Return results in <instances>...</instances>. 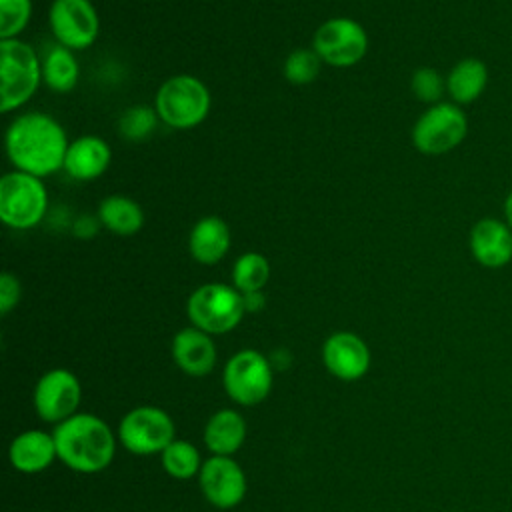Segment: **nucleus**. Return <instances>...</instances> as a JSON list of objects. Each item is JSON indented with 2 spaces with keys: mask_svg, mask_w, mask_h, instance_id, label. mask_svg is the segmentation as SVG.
<instances>
[{
  "mask_svg": "<svg viewBox=\"0 0 512 512\" xmlns=\"http://www.w3.org/2000/svg\"><path fill=\"white\" fill-rule=\"evenodd\" d=\"M50 26L60 46L68 50H84L94 44L100 20L90 0H54L50 8Z\"/></svg>",
  "mask_w": 512,
  "mask_h": 512,
  "instance_id": "f8f14e48",
  "label": "nucleus"
},
{
  "mask_svg": "<svg viewBox=\"0 0 512 512\" xmlns=\"http://www.w3.org/2000/svg\"><path fill=\"white\" fill-rule=\"evenodd\" d=\"M270 278V264L268 260L258 254V252H246L242 254L232 270V280L234 288L240 290L242 294L250 292H260L264 284Z\"/></svg>",
  "mask_w": 512,
  "mask_h": 512,
  "instance_id": "b1692460",
  "label": "nucleus"
},
{
  "mask_svg": "<svg viewBox=\"0 0 512 512\" xmlns=\"http://www.w3.org/2000/svg\"><path fill=\"white\" fill-rule=\"evenodd\" d=\"M488 86V66L480 58L460 60L446 78L448 94L456 104H470L482 96Z\"/></svg>",
  "mask_w": 512,
  "mask_h": 512,
  "instance_id": "412c9836",
  "label": "nucleus"
},
{
  "mask_svg": "<svg viewBox=\"0 0 512 512\" xmlns=\"http://www.w3.org/2000/svg\"><path fill=\"white\" fill-rule=\"evenodd\" d=\"M244 438L246 422L236 410H218L206 422L204 444L214 456H232L234 452L240 450Z\"/></svg>",
  "mask_w": 512,
  "mask_h": 512,
  "instance_id": "aec40b11",
  "label": "nucleus"
},
{
  "mask_svg": "<svg viewBox=\"0 0 512 512\" xmlns=\"http://www.w3.org/2000/svg\"><path fill=\"white\" fill-rule=\"evenodd\" d=\"M172 418L156 406H138L130 410L118 426V438L122 446L138 456L162 454L170 442H174Z\"/></svg>",
  "mask_w": 512,
  "mask_h": 512,
  "instance_id": "6e6552de",
  "label": "nucleus"
},
{
  "mask_svg": "<svg viewBox=\"0 0 512 512\" xmlns=\"http://www.w3.org/2000/svg\"><path fill=\"white\" fill-rule=\"evenodd\" d=\"M412 92L422 102H438L444 92V80L434 68H418L412 74Z\"/></svg>",
  "mask_w": 512,
  "mask_h": 512,
  "instance_id": "c85d7f7f",
  "label": "nucleus"
},
{
  "mask_svg": "<svg viewBox=\"0 0 512 512\" xmlns=\"http://www.w3.org/2000/svg\"><path fill=\"white\" fill-rule=\"evenodd\" d=\"M198 478L204 498L216 508H234L246 494L244 470L230 456H212L202 462Z\"/></svg>",
  "mask_w": 512,
  "mask_h": 512,
  "instance_id": "ddd939ff",
  "label": "nucleus"
},
{
  "mask_svg": "<svg viewBox=\"0 0 512 512\" xmlns=\"http://www.w3.org/2000/svg\"><path fill=\"white\" fill-rule=\"evenodd\" d=\"M244 296V308L248 312L260 310L264 306V296L260 292H250V294H242Z\"/></svg>",
  "mask_w": 512,
  "mask_h": 512,
  "instance_id": "7c9ffc66",
  "label": "nucleus"
},
{
  "mask_svg": "<svg viewBox=\"0 0 512 512\" xmlns=\"http://www.w3.org/2000/svg\"><path fill=\"white\" fill-rule=\"evenodd\" d=\"M186 312L194 328L208 334H224L240 324L246 312L244 296L226 284H204L190 294Z\"/></svg>",
  "mask_w": 512,
  "mask_h": 512,
  "instance_id": "20e7f679",
  "label": "nucleus"
},
{
  "mask_svg": "<svg viewBox=\"0 0 512 512\" xmlns=\"http://www.w3.org/2000/svg\"><path fill=\"white\" fill-rule=\"evenodd\" d=\"M82 398L80 380L66 368H54L40 376L34 388V408L44 422H64L74 416Z\"/></svg>",
  "mask_w": 512,
  "mask_h": 512,
  "instance_id": "9b49d317",
  "label": "nucleus"
},
{
  "mask_svg": "<svg viewBox=\"0 0 512 512\" xmlns=\"http://www.w3.org/2000/svg\"><path fill=\"white\" fill-rule=\"evenodd\" d=\"M22 288L20 282L14 274L10 272H2L0 274V314L6 316L20 300Z\"/></svg>",
  "mask_w": 512,
  "mask_h": 512,
  "instance_id": "c756f323",
  "label": "nucleus"
},
{
  "mask_svg": "<svg viewBox=\"0 0 512 512\" xmlns=\"http://www.w3.org/2000/svg\"><path fill=\"white\" fill-rule=\"evenodd\" d=\"M190 254L200 264H216L230 248V228L218 216H204L196 222L188 240Z\"/></svg>",
  "mask_w": 512,
  "mask_h": 512,
  "instance_id": "6ab92c4d",
  "label": "nucleus"
},
{
  "mask_svg": "<svg viewBox=\"0 0 512 512\" xmlns=\"http://www.w3.org/2000/svg\"><path fill=\"white\" fill-rule=\"evenodd\" d=\"M42 80V64L30 44L0 40V112H10L32 98Z\"/></svg>",
  "mask_w": 512,
  "mask_h": 512,
  "instance_id": "7ed1b4c3",
  "label": "nucleus"
},
{
  "mask_svg": "<svg viewBox=\"0 0 512 512\" xmlns=\"http://www.w3.org/2000/svg\"><path fill=\"white\" fill-rule=\"evenodd\" d=\"M78 62L64 46H54L42 60V80L54 92H70L78 82Z\"/></svg>",
  "mask_w": 512,
  "mask_h": 512,
  "instance_id": "5701e85b",
  "label": "nucleus"
},
{
  "mask_svg": "<svg viewBox=\"0 0 512 512\" xmlns=\"http://www.w3.org/2000/svg\"><path fill=\"white\" fill-rule=\"evenodd\" d=\"M326 370L340 380H358L370 368L366 342L352 332H334L322 346Z\"/></svg>",
  "mask_w": 512,
  "mask_h": 512,
  "instance_id": "4468645a",
  "label": "nucleus"
},
{
  "mask_svg": "<svg viewBox=\"0 0 512 512\" xmlns=\"http://www.w3.org/2000/svg\"><path fill=\"white\" fill-rule=\"evenodd\" d=\"M68 140L64 128L48 114L28 112L18 116L6 130L10 162L32 176H48L64 168Z\"/></svg>",
  "mask_w": 512,
  "mask_h": 512,
  "instance_id": "f257e3e1",
  "label": "nucleus"
},
{
  "mask_svg": "<svg viewBox=\"0 0 512 512\" xmlns=\"http://www.w3.org/2000/svg\"><path fill=\"white\" fill-rule=\"evenodd\" d=\"M366 50L368 34L350 18L326 20L314 34V52L332 66H352L364 58Z\"/></svg>",
  "mask_w": 512,
  "mask_h": 512,
  "instance_id": "9d476101",
  "label": "nucleus"
},
{
  "mask_svg": "<svg viewBox=\"0 0 512 512\" xmlns=\"http://www.w3.org/2000/svg\"><path fill=\"white\" fill-rule=\"evenodd\" d=\"M48 206V194L38 176L8 172L0 180V218L6 226L26 230L36 226Z\"/></svg>",
  "mask_w": 512,
  "mask_h": 512,
  "instance_id": "423d86ee",
  "label": "nucleus"
},
{
  "mask_svg": "<svg viewBox=\"0 0 512 512\" xmlns=\"http://www.w3.org/2000/svg\"><path fill=\"white\" fill-rule=\"evenodd\" d=\"M32 0H0V38H16L28 24Z\"/></svg>",
  "mask_w": 512,
  "mask_h": 512,
  "instance_id": "bb28decb",
  "label": "nucleus"
},
{
  "mask_svg": "<svg viewBox=\"0 0 512 512\" xmlns=\"http://www.w3.org/2000/svg\"><path fill=\"white\" fill-rule=\"evenodd\" d=\"M8 458L10 464L24 474L42 472L58 458L54 436L44 430H26L12 440Z\"/></svg>",
  "mask_w": 512,
  "mask_h": 512,
  "instance_id": "f3484780",
  "label": "nucleus"
},
{
  "mask_svg": "<svg viewBox=\"0 0 512 512\" xmlns=\"http://www.w3.org/2000/svg\"><path fill=\"white\" fill-rule=\"evenodd\" d=\"M468 132V120L458 104H432L414 124L412 142L428 156H440L454 150Z\"/></svg>",
  "mask_w": 512,
  "mask_h": 512,
  "instance_id": "0eeeda50",
  "label": "nucleus"
},
{
  "mask_svg": "<svg viewBox=\"0 0 512 512\" xmlns=\"http://www.w3.org/2000/svg\"><path fill=\"white\" fill-rule=\"evenodd\" d=\"M58 458L72 470L82 474H94L108 468L116 454V438L110 426L86 412L60 422L54 432Z\"/></svg>",
  "mask_w": 512,
  "mask_h": 512,
  "instance_id": "f03ea898",
  "label": "nucleus"
},
{
  "mask_svg": "<svg viewBox=\"0 0 512 512\" xmlns=\"http://www.w3.org/2000/svg\"><path fill=\"white\" fill-rule=\"evenodd\" d=\"M226 394L240 406L260 404L272 390V366L256 350L236 352L222 374Z\"/></svg>",
  "mask_w": 512,
  "mask_h": 512,
  "instance_id": "1a4fd4ad",
  "label": "nucleus"
},
{
  "mask_svg": "<svg viewBox=\"0 0 512 512\" xmlns=\"http://www.w3.org/2000/svg\"><path fill=\"white\" fill-rule=\"evenodd\" d=\"M504 222H506L508 228L512 230V190H510V194H508L506 200H504Z\"/></svg>",
  "mask_w": 512,
  "mask_h": 512,
  "instance_id": "2f4dec72",
  "label": "nucleus"
},
{
  "mask_svg": "<svg viewBox=\"0 0 512 512\" xmlns=\"http://www.w3.org/2000/svg\"><path fill=\"white\" fill-rule=\"evenodd\" d=\"M100 222L120 236L136 234L144 224V212L138 202L128 196H108L100 202L98 208Z\"/></svg>",
  "mask_w": 512,
  "mask_h": 512,
  "instance_id": "4be33fe9",
  "label": "nucleus"
},
{
  "mask_svg": "<svg viewBox=\"0 0 512 512\" xmlns=\"http://www.w3.org/2000/svg\"><path fill=\"white\" fill-rule=\"evenodd\" d=\"M470 252L484 268H504L512 260V230L504 220L480 218L470 230Z\"/></svg>",
  "mask_w": 512,
  "mask_h": 512,
  "instance_id": "2eb2a0df",
  "label": "nucleus"
},
{
  "mask_svg": "<svg viewBox=\"0 0 512 512\" xmlns=\"http://www.w3.org/2000/svg\"><path fill=\"white\" fill-rule=\"evenodd\" d=\"M156 122H158V112H154L148 106H134L122 114L118 128L126 140L140 142L152 134V130L156 128Z\"/></svg>",
  "mask_w": 512,
  "mask_h": 512,
  "instance_id": "a878e982",
  "label": "nucleus"
},
{
  "mask_svg": "<svg viewBox=\"0 0 512 512\" xmlns=\"http://www.w3.org/2000/svg\"><path fill=\"white\" fill-rule=\"evenodd\" d=\"M172 358L188 376H206L216 364V346L208 332L184 328L172 340Z\"/></svg>",
  "mask_w": 512,
  "mask_h": 512,
  "instance_id": "dca6fc26",
  "label": "nucleus"
},
{
  "mask_svg": "<svg viewBox=\"0 0 512 512\" xmlns=\"http://www.w3.org/2000/svg\"><path fill=\"white\" fill-rule=\"evenodd\" d=\"M208 110L210 92L194 76H174L156 92V112L172 128H192L208 116Z\"/></svg>",
  "mask_w": 512,
  "mask_h": 512,
  "instance_id": "39448f33",
  "label": "nucleus"
},
{
  "mask_svg": "<svg viewBox=\"0 0 512 512\" xmlns=\"http://www.w3.org/2000/svg\"><path fill=\"white\" fill-rule=\"evenodd\" d=\"M320 72V56L314 50H294L284 62V76L294 84H308Z\"/></svg>",
  "mask_w": 512,
  "mask_h": 512,
  "instance_id": "cd10ccee",
  "label": "nucleus"
},
{
  "mask_svg": "<svg viewBox=\"0 0 512 512\" xmlns=\"http://www.w3.org/2000/svg\"><path fill=\"white\" fill-rule=\"evenodd\" d=\"M110 146L100 136H80L68 146L64 170L76 180H94L110 164Z\"/></svg>",
  "mask_w": 512,
  "mask_h": 512,
  "instance_id": "a211bd4d",
  "label": "nucleus"
},
{
  "mask_svg": "<svg viewBox=\"0 0 512 512\" xmlns=\"http://www.w3.org/2000/svg\"><path fill=\"white\" fill-rule=\"evenodd\" d=\"M164 470L176 480H188L200 472L202 462L194 444L188 440H174L160 454Z\"/></svg>",
  "mask_w": 512,
  "mask_h": 512,
  "instance_id": "393cba45",
  "label": "nucleus"
}]
</instances>
